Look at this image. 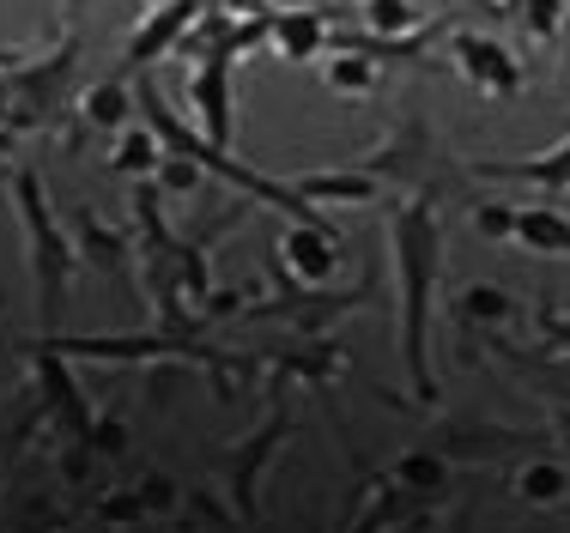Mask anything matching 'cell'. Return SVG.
<instances>
[{
    "mask_svg": "<svg viewBox=\"0 0 570 533\" xmlns=\"http://www.w3.org/2000/svg\"><path fill=\"white\" fill-rule=\"evenodd\" d=\"M395 267H401V346H406V376L413 394L431 401V292L443 273V225L431 200H401L395 207Z\"/></svg>",
    "mask_w": 570,
    "mask_h": 533,
    "instance_id": "obj_1",
    "label": "cell"
},
{
    "mask_svg": "<svg viewBox=\"0 0 570 533\" xmlns=\"http://www.w3.org/2000/svg\"><path fill=\"white\" fill-rule=\"evenodd\" d=\"M12 200H19V218H24V237H31V273H37V309H43V327L61 322V304H67V279H73V261L79 249L67 243L61 218L49 213L43 200V176L31 164L12 170Z\"/></svg>",
    "mask_w": 570,
    "mask_h": 533,
    "instance_id": "obj_2",
    "label": "cell"
},
{
    "mask_svg": "<svg viewBox=\"0 0 570 533\" xmlns=\"http://www.w3.org/2000/svg\"><path fill=\"white\" fill-rule=\"evenodd\" d=\"M364 170H371L383 188L395 182V188H406V200H431V207L468 188V170L443 158L438 134H431L419 116H406V121H401V134H395V140H389L371 164H364Z\"/></svg>",
    "mask_w": 570,
    "mask_h": 533,
    "instance_id": "obj_3",
    "label": "cell"
},
{
    "mask_svg": "<svg viewBox=\"0 0 570 533\" xmlns=\"http://www.w3.org/2000/svg\"><path fill=\"white\" fill-rule=\"evenodd\" d=\"M450 55L455 67L473 79L480 91H492V98H510V91H522V61L498 43V37H480V31H450Z\"/></svg>",
    "mask_w": 570,
    "mask_h": 533,
    "instance_id": "obj_4",
    "label": "cell"
},
{
    "mask_svg": "<svg viewBox=\"0 0 570 533\" xmlns=\"http://www.w3.org/2000/svg\"><path fill=\"white\" fill-rule=\"evenodd\" d=\"M207 7L213 0H158V7L140 19V31L128 37V61H121V73H134V67H146V61H158L165 49H176L188 37V24H195Z\"/></svg>",
    "mask_w": 570,
    "mask_h": 533,
    "instance_id": "obj_5",
    "label": "cell"
},
{
    "mask_svg": "<svg viewBox=\"0 0 570 533\" xmlns=\"http://www.w3.org/2000/svg\"><path fill=\"white\" fill-rule=\"evenodd\" d=\"M279 255H285V267H292V279L297 285H322L334 273V261H341V237H334L328 225H285V237H279Z\"/></svg>",
    "mask_w": 570,
    "mask_h": 533,
    "instance_id": "obj_6",
    "label": "cell"
},
{
    "mask_svg": "<svg viewBox=\"0 0 570 533\" xmlns=\"http://www.w3.org/2000/svg\"><path fill=\"white\" fill-rule=\"evenodd\" d=\"M334 37V7H274V43L285 61H309V55H322Z\"/></svg>",
    "mask_w": 570,
    "mask_h": 533,
    "instance_id": "obj_7",
    "label": "cell"
},
{
    "mask_svg": "<svg viewBox=\"0 0 570 533\" xmlns=\"http://www.w3.org/2000/svg\"><path fill=\"white\" fill-rule=\"evenodd\" d=\"M473 182H534V188H547V195H564L570 188V134L552 152H540V158H515V164H473Z\"/></svg>",
    "mask_w": 570,
    "mask_h": 533,
    "instance_id": "obj_8",
    "label": "cell"
},
{
    "mask_svg": "<svg viewBox=\"0 0 570 533\" xmlns=\"http://www.w3.org/2000/svg\"><path fill=\"white\" fill-rule=\"evenodd\" d=\"M292 188H297L304 200H352V207H364V200H383V182H376L371 170H304Z\"/></svg>",
    "mask_w": 570,
    "mask_h": 533,
    "instance_id": "obj_9",
    "label": "cell"
},
{
    "mask_svg": "<svg viewBox=\"0 0 570 533\" xmlns=\"http://www.w3.org/2000/svg\"><path fill=\"white\" fill-rule=\"evenodd\" d=\"M540 255H570V218L559 207H515V237Z\"/></svg>",
    "mask_w": 570,
    "mask_h": 533,
    "instance_id": "obj_10",
    "label": "cell"
},
{
    "mask_svg": "<svg viewBox=\"0 0 570 533\" xmlns=\"http://www.w3.org/2000/svg\"><path fill=\"white\" fill-rule=\"evenodd\" d=\"M419 12H413V0H358V31H371V37H406V31H419Z\"/></svg>",
    "mask_w": 570,
    "mask_h": 533,
    "instance_id": "obj_11",
    "label": "cell"
},
{
    "mask_svg": "<svg viewBox=\"0 0 570 533\" xmlns=\"http://www.w3.org/2000/svg\"><path fill=\"white\" fill-rule=\"evenodd\" d=\"M328 86H334V91H346V98H364V91H376V86H383V67H376V61H364V55L334 49V61H328Z\"/></svg>",
    "mask_w": 570,
    "mask_h": 533,
    "instance_id": "obj_12",
    "label": "cell"
},
{
    "mask_svg": "<svg viewBox=\"0 0 570 533\" xmlns=\"http://www.w3.org/2000/svg\"><path fill=\"white\" fill-rule=\"evenodd\" d=\"M128 116H134V91L121 86V79H104V86L86 98V121H91V128H121Z\"/></svg>",
    "mask_w": 570,
    "mask_h": 533,
    "instance_id": "obj_13",
    "label": "cell"
},
{
    "mask_svg": "<svg viewBox=\"0 0 570 533\" xmlns=\"http://www.w3.org/2000/svg\"><path fill=\"white\" fill-rule=\"evenodd\" d=\"M158 164H165V146H158L153 128L121 134V146H116V170L121 176H146V170H158Z\"/></svg>",
    "mask_w": 570,
    "mask_h": 533,
    "instance_id": "obj_14",
    "label": "cell"
},
{
    "mask_svg": "<svg viewBox=\"0 0 570 533\" xmlns=\"http://www.w3.org/2000/svg\"><path fill=\"white\" fill-rule=\"evenodd\" d=\"M79 255L98 261V267H121L128 261V243H121L110 225H98V218H79Z\"/></svg>",
    "mask_w": 570,
    "mask_h": 533,
    "instance_id": "obj_15",
    "label": "cell"
},
{
    "mask_svg": "<svg viewBox=\"0 0 570 533\" xmlns=\"http://www.w3.org/2000/svg\"><path fill=\"white\" fill-rule=\"evenodd\" d=\"M564 12H570V0H522V31L534 43H552L564 31Z\"/></svg>",
    "mask_w": 570,
    "mask_h": 533,
    "instance_id": "obj_16",
    "label": "cell"
},
{
    "mask_svg": "<svg viewBox=\"0 0 570 533\" xmlns=\"http://www.w3.org/2000/svg\"><path fill=\"white\" fill-rule=\"evenodd\" d=\"M158 188H170V195H200V188H207V170H200L195 158L165 152V164H158Z\"/></svg>",
    "mask_w": 570,
    "mask_h": 533,
    "instance_id": "obj_17",
    "label": "cell"
},
{
    "mask_svg": "<svg viewBox=\"0 0 570 533\" xmlns=\"http://www.w3.org/2000/svg\"><path fill=\"white\" fill-rule=\"evenodd\" d=\"M510 309H515V304L498 292V285H473V292L461 297V316H480V322H504Z\"/></svg>",
    "mask_w": 570,
    "mask_h": 533,
    "instance_id": "obj_18",
    "label": "cell"
},
{
    "mask_svg": "<svg viewBox=\"0 0 570 533\" xmlns=\"http://www.w3.org/2000/svg\"><path fill=\"white\" fill-rule=\"evenodd\" d=\"M473 230H485L492 243H510L515 237V207H504V200H480V207H473Z\"/></svg>",
    "mask_w": 570,
    "mask_h": 533,
    "instance_id": "obj_19",
    "label": "cell"
},
{
    "mask_svg": "<svg viewBox=\"0 0 570 533\" xmlns=\"http://www.w3.org/2000/svg\"><path fill=\"white\" fill-rule=\"evenodd\" d=\"M522 491H528L534 503H559V497H564V473H559V467H528V473H522Z\"/></svg>",
    "mask_w": 570,
    "mask_h": 533,
    "instance_id": "obj_20",
    "label": "cell"
},
{
    "mask_svg": "<svg viewBox=\"0 0 570 533\" xmlns=\"http://www.w3.org/2000/svg\"><path fill=\"white\" fill-rule=\"evenodd\" d=\"M12 146H19V134H12V128H0V158H7Z\"/></svg>",
    "mask_w": 570,
    "mask_h": 533,
    "instance_id": "obj_21",
    "label": "cell"
},
{
    "mask_svg": "<svg viewBox=\"0 0 570 533\" xmlns=\"http://www.w3.org/2000/svg\"><path fill=\"white\" fill-rule=\"evenodd\" d=\"M564 73H570V12H564Z\"/></svg>",
    "mask_w": 570,
    "mask_h": 533,
    "instance_id": "obj_22",
    "label": "cell"
},
{
    "mask_svg": "<svg viewBox=\"0 0 570 533\" xmlns=\"http://www.w3.org/2000/svg\"><path fill=\"white\" fill-rule=\"evenodd\" d=\"M559 425H564V436H570V413H564V418H559Z\"/></svg>",
    "mask_w": 570,
    "mask_h": 533,
    "instance_id": "obj_23",
    "label": "cell"
},
{
    "mask_svg": "<svg viewBox=\"0 0 570 533\" xmlns=\"http://www.w3.org/2000/svg\"><path fill=\"white\" fill-rule=\"evenodd\" d=\"M153 7H158V0H153Z\"/></svg>",
    "mask_w": 570,
    "mask_h": 533,
    "instance_id": "obj_24",
    "label": "cell"
}]
</instances>
